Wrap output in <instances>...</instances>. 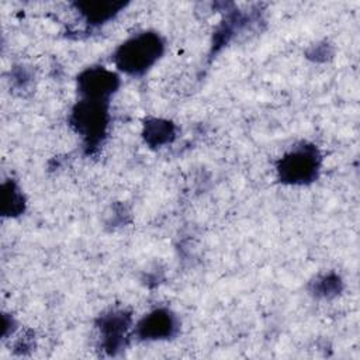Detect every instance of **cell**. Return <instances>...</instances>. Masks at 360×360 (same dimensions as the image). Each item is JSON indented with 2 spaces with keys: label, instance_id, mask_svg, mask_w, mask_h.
<instances>
[{
  "label": "cell",
  "instance_id": "cell-1",
  "mask_svg": "<svg viewBox=\"0 0 360 360\" xmlns=\"http://www.w3.org/2000/svg\"><path fill=\"white\" fill-rule=\"evenodd\" d=\"M162 52L160 38L155 34H139L122 44L117 53V66L127 73H142L155 63Z\"/></svg>",
  "mask_w": 360,
  "mask_h": 360
},
{
  "label": "cell",
  "instance_id": "cell-2",
  "mask_svg": "<svg viewBox=\"0 0 360 360\" xmlns=\"http://www.w3.org/2000/svg\"><path fill=\"white\" fill-rule=\"evenodd\" d=\"M318 170V155L309 146H301L284 156L278 166L280 177L284 181L304 184L311 181Z\"/></svg>",
  "mask_w": 360,
  "mask_h": 360
},
{
  "label": "cell",
  "instance_id": "cell-3",
  "mask_svg": "<svg viewBox=\"0 0 360 360\" xmlns=\"http://www.w3.org/2000/svg\"><path fill=\"white\" fill-rule=\"evenodd\" d=\"M100 100H86V103L79 104L75 111L76 125L79 131L89 139H94L97 135H101L105 127V111L98 103Z\"/></svg>",
  "mask_w": 360,
  "mask_h": 360
},
{
  "label": "cell",
  "instance_id": "cell-4",
  "mask_svg": "<svg viewBox=\"0 0 360 360\" xmlns=\"http://www.w3.org/2000/svg\"><path fill=\"white\" fill-rule=\"evenodd\" d=\"M115 86L117 77L105 69H91L80 77V89L89 100H103Z\"/></svg>",
  "mask_w": 360,
  "mask_h": 360
},
{
  "label": "cell",
  "instance_id": "cell-5",
  "mask_svg": "<svg viewBox=\"0 0 360 360\" xmlns=\"http://www.w3.org/2000/svg\"><path fill=\"white\" fill-rule=\"evenodd\" d=\"M174 329V321L166 311H155L143 318L139 323V333L142 338L160 339L170 336Z\"/></svg>",
  "mask_w": 360,
  "mask_h": 360
},
{
  "label": "cell",
  "instance_id": "cell-6",
  "mask_svg": "<svg viewBox=\"0 0 360 360\" xmlns=\"http://www.w3.org/2000/svg\"><path fill=\"white\" fill-rule=\"evenodd\" d=\"M148 138H153L155 143H162L165 141H167L172 135V129L170 125L167 122H159L155 121L153 124L148 125V131H146Z\"/></svg>",
  "mask_w": 360,
  "mask_h": 360
},
{
  "label": "cell",
  "instance_id": "cell-7",
  "mask_svg": "<svg viewBox=\"0 0 360 360\" xmlns=\"http://www.w3.org/2000/svg\"><path fill=\"white\" fill-rule=\"evenodd\" d=\"M114 3H90V10H86L90 20L101 21L107 17H110L114 11Z\"/></svg>",
  "mask_w": 360,
  "mask_h": 360
}]
</instances>
